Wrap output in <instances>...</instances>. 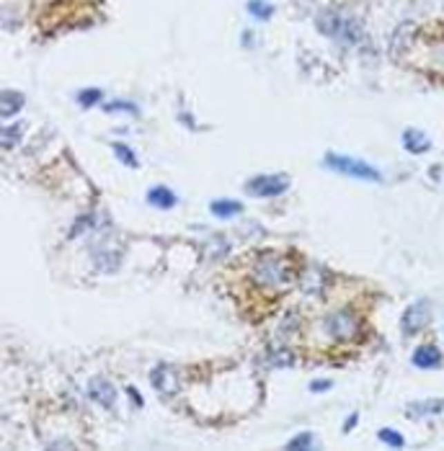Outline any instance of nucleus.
<instances>
[{
  "label": "nucleus",
  "mask_w": 444,
  "mask_h": 451,
  "mask_svg": "<svg viewBox=\"0 0 444 451\" xmlns=\"http://www.w3.org/2000/svg\"><path fill=\"white\" fill-rule=\"evenodd\" d=\"M127 392H129V397H132V400L137 402V405H142V397H139V394H137V390H132V387H129Z\"/></svg>",
  "instance_id": "obj_23"
},
{
  "label": "nucleus",
  "mask_w": 444,
  "mask_h": 451,
  "mask_svg": "<svg viewBox=\"0 0 444 451\" xmlns=\"http://www.w3.org/2000/svg\"><path fill=\"white\" fill-rule=\"evenodd\" d=\"M243 304L267 307L302 279V263L292 250H253L235 265Z\"/></svg>",
  "instance_id": "obj_1"
},
{
  "label": "nucleus",
  "mask_w": 444,
  "mask_h": 451,
  "mask_svg": "<svg viewBox=\"0 0 444 451\" xmlns=\"http://www.w3.org/2000/svg\"><path fill=\"white\" fill-rule=\"evenodd\" d=\"M328 168H334L338 173H344V176H351V178H359V181H372L377 183L380 181V173H377L372 166H367L365 160H356V157H346V155H328L326 157Z\"/></svg>",
  "instance_id": "obj_5"
},
{
  "label": "nucleus",
  "mask_w": 444,
  "mask_h": 451,
  "mask_svg": "<svg viewBox=\"0 0 444 451\" xmlns=\"http://www.w3.org/2000/svg\"><path fill=\"white\" fill-rule=\"evenodd\" d=\"M21 134H23V124L6 127V129H3V148H6V150L16 148V145L21 142Z\"/></svg>",
  "instance_id": "obj_16"
},
{
  "label": "nucleus",
  "mask_w": 444,
  "mask_h": 451,
  "mask_svg": "<svg viewBox=\"0 0 444 451\" xmlns=\"http://www.w3.org/2000/svg\"><path fill=\"white\" fill-rule=\"evenodd\" d=\"M99 99H101V90H83V93L78 96V101L83 103V106H93Z\"/></svg>",
  "instance_id": "obj_20"
},
{
  "label": "nucleus",
  "mask_w": 444,
  "mask_h": 451,
  "mask_svg": "<svg viewBox=\"0 0 444 451\" xmlns=\"http://www.w3.org/2000/svg\"><path fill=\"white\" fill-rule=\"evenodd\" d=\"M318 31L323 37H331V39L346 41V44H359L362 41V23L351 16H344L341 10H323L318 16Z\"/></svg>",
  "instance_id": "obj_4"
},
{
  "label": "nucleus",
  "mask_w": 444,
  "mask_h": 451,
  "mask_svg": "<svg viewBox=\"0 0 444 451\" xmlns=\"http://www.w3.org/2000/svg\"><path fill=\"white\" fill-rule=\"evenodd\" d=\"M377 436H380V441L390 443V446H395V449H400V446L405 443L403 436H400L398 431H393V428H383V431L377 433Z\"/></svg>",
  "instance_id": "obj_19"
},
{
  "label": "nucleus",
  "mask_w": 444,
  "mask_h": 451,
  "mask_svg": "<svg viewBox=\"0 0 444 451\" xmlns=\"http://www.w3.org/2000/svg\"><path fill=\"white\" fill-rule=\"evenodd\" d=\"M248 10L261 21H269L271 19V13H274V8H271L269 3H264V0H251V3H248Z\"/></svg>",
  "instance_id": "obj_17"
},
{
  "label": "nucleus",
  "mask_w": 444,
  "mask_h": 451,
  "mask_svg": "<svg viewBox=\"0 0 444 451\" xmlns=\"http://www.w3.org/2000/svg\"><path fill=\"white\" fill-rule=\"evenodd\" d=\"M148 201L153 206H158V209H171V206L176 204V194L166 186H155L148 191Z\"/></svg>",
  "instance_id": "obj_12"
},
{
  "label": "nucleus",
  "mask_w": 444,
  "mask_h": 451,
  "mask_svg": "<svg viewBox=\"0 0 444 451\" xmlns=\"http://www.w3.org/2000/svg\"><path fill=\"white\" fill-rule=\"evenodd\" d=\"M90 397L99 402L101 408H114V402H117V390L111 387V382H106L104 377H96V379H90V387H88Z\"/></svg>",
  "instance_id": "obj_9"
},
{
  "label": "nucleus",
  "mask_w": 444,
  "mask_h": 451,
  "mask_svg": "<svg viewBox=\"0 0 444 451\" xmlns=\"http://www.w3.org/2000/svg\"><path fill=\"white\" fill-rule=\"evenodd\" d=\"M243 206L233 201V199H220V201H212V214L220 217V219H227V217H235L240 214Z\"/></svg>",
  "instance_id": "obj_14"
},
{
  "label": "nucleus",
  "mask_w": 444,
  "mask_h": 451,
  "mask_svg": "<svg viewBox=\"0 0 444 451\" xmlns=\"http://www.w3.org/2000/svg\"><path fill=\"white\" fill-rule=\"evenodd\" d=\"M310 345L316 351H344L356 348L367 338V323L356 307H336L331 312L316 317L305 328Z\"/></svg>",
  "instance_id": "obj_2"
},
{
  "label": "nucleus",
  "mask_w": 444,
  "mask_h": 451,
  "mask_svg": "<svg viewBox=\"0 0 444 451\" xmlns=\"http://www.w3.org/2000/svg\"><path fill=\"white\" fill-rule=\"evenodd\" d=\"M414 366L418 369H439L442 366V353L436 351L434 345H421L418 351L414 353Z\"/></svg>",
  "instance_id": "obj_10"
},
{
  "label": "nucleus",
  "mask_w": 444,
  "mask_h": 451,
  "mask_svg": "<svg viewBox=\"0 0 444 451\" xmlns=\"http://www.w3.org/2000/svg\"><path fill=\"white\" fill-rule=\"evenodd\" d=\"M403 34L405 41H393V52L403 47V54L398 59L432 78H444V19H436L426 26L405 23Z\"/></svg>",
  "instance_id": "obj_3"
},
{
  "label": "nucleus",
  "mask_w": 444,
  "mask_h": 451,
  "mask_svg": "<svg viewBox=\"0 0 444 451\" xmlns=\"http://www.w3.org/2000/svg\"><path fill=\"white\" fill-rule=\"evenodd\" d=\"M23 106V96L21 93H13V90H3V119H10L16 111H21Z\"/></svg>",
  "instance_id": "obj_15"
},
{
  "label": "nucleus",
  "mask_w": 444,
  "mask_h": 451,
  "mask_svg": "<svg viewBox=\"0 0 444 451\" xmlns=\"http://www.w3.org/2000/svg\"><path fill=\"white\" fill-rule=\"evenodd\" d=\"M432 320V310H429V302H414L408 310L403 312V320H400V328H403L405 338H414L421 330H426V325Z\"/></svg>",
  "instance_id": "obj_6"
},
{
  "label": "nucleus",
  "mask_w": 444,
  "mask_h": 451,
  "mask_svg": "<svg viewBox=\"0 0 444 451\" xmlns=\"http://www.w3.org/2000/svg\"><path fill=\"white\" fill-rule=\"evenodd\" d=\"M444 412V400H421V402H411L408 405V415H439Z\"/></svg>",
  "instance_id": "obj_13"
},
{
  "label": "nucleus",
  "mask_w": 444,
  "mask_h": 451,
  "mask_svg": "<svg viewBox=\"0 0 444 451\" xmlns=\"http://www.w3.org/2000/svg\"><path fill=\"white\" fill-rule=\"evenodd\" d=\"M287 186H289V178L287 176H256L251 178L246 183V191L251 197H279V194H284Z\"/></svg>",
  "instance_id": "obj_7"
},
{
  "label": "nucleus",
  "mask_w": 444,
  "mask_h": 451,
  "mask_svg": "<svg viewBox=\"0 0 444 451\" xmlns=\"http://www.w3.org/2000/svg\"><path fill=\"white\" fill-rule=\"evenodd\" d=\"M331 387V382H316L313 384V390H328Z\"/></svg>",
  "instance_id": "obj_24"
},
{
  "label": "nucleus",
  "mask_w": 444,
  "mask_h": 451,
  "mask_svg": "<svg viewBox=\"0 0 444 451\" xmlns=\"http://www.w3.org/2000/svg\"><path fill=\"white\" fill-rule=\"evenodd\" d=\"M403 145L408 152H414V155H421V152H426V150L432 148L429 145V137H426L424 132H418V129H408L403 134Z\"/></svg>",
  "instance_id": "obj_11"
},
{
  "label": "nucleus",
  "mask_w": 444,
  "mask_h": 451,
  "mask_svg": "<svg viewBox=\"0 0 444 451\" xmlns=\"http://www.w3.org/2000/svg\"><path fill=\"white\" fill-rule=\"evenodd\" d=\"M114 108H124V111H132V114L137 111V108L129 106V103H124V101H114V103H109V106H106V111H114Z\"/></svg>",
  "instance_id": "obj_22"
},
{
  "label": "nucleus",
  "mask_w": 444,
  "mask_h": 451,
  "mask_svg": "<svg viewBox=\"0 0 444 451\" xmlns=\"http://www.w3.org/2000/svg\"><path fill=\"white\" fill-rule=\"evenodd\" d=\"M150 382L163 397H173L178 392V372L171 363H158L150 374Z\"/></svg>",
  "instance_id": "obj_8"
},
{
  "label": "nucleus",
  "mask_w": 444,
  "mask_h": 451,
  "mask_svg": "<svg viewBox=\"0 0 444 451\" xmlns=\"http://www.w3.org/2000/svg\"><path fill=\"white\" fill-rule=\"evenodd\" d=\"M114 155L122 160V166L127 168H137V157H135V152L127 148V145H114Z\"/></svg>",
  "instance_id": "obj_18"
},
{
  "label": "nucleus",
  "mask_w": 444,
  "mask_h": 451,
  "mask_svg": "<svg viewBox=\"0 0 444 451\" xmlns=\"http://www.w3.org/2000/svg\"><path fill=\"white\" fill-rule=\"evenodd\" d=\"M310 433H305V436H297V439H292V441L287 443V449H305V446H310Z\"/></svg>",
  "instance_id": "obj_21"
}]
</instances>
